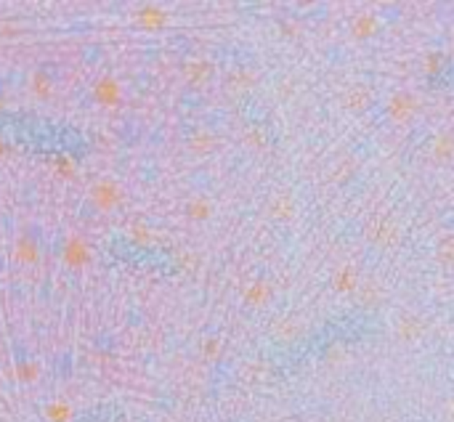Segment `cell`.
I'll use <instances>...</instances> for the list:
<instances>
[{"label":"cell","mask_w":454,"mask_h":422,"mask_svg":"<svg viewBox=\"0 0 454 422\" xmlns=\"http://www.w3.org/2000/svg\"><path fill=\"white\" fill-rule=\"evenodd\" d=\"M420 115V99L409 91H396L390 93L386 99V117L399 125V128H407L412 125L414 119Z\"/></svg>","instance_id":"cell-1"},{"label":"cell","mask_w":454,"mask_h":422,"mask_svg":"<svg viewBox=\"0 0 454 422\" xmlns=\"http://www.w3.org/2000/svg\"><path fill=\"white\" fill-rule=\"evenodd\" d=\"M364 237H367V242H369V245H374V247L388 250V247L399 245L401 228H399V224H396V221H390V218H386V215H377V218H372V221L367 224V228H364Z\"/></svg>","instance_id":"cell-2"},{"label":"cell","mask_w":454,"mask_h":422,"mask_svg":"<svg viewBox=\"0 0 454 422\" xmlns=\"http://www.w3.org/2000/svg\"><path fill=\"white\" fill-rule=\"evenodd\" d=\"M425 154H427V162H433V165H452L454 162V133L452 131H439L430 136V141L425 146Z\"/></svg>","instance_id":"cell-3"},{"label":"cell","mask_w":454,"mask_h":422,"mask_svg":"<svg viewBox=\"0 0 454 422\" xmlns=\"http://www.w3.org/2000/svg\"><path fill=\"white\" fill-rule=\"evenodd\" d=\"M91 258H94V250H91V245H88V239L82 237H69L64 245H61V261L67 268H85V265L91 263Z\"/></svg>","instance_id":"cell-4"},{"label":"cell","mask_w":454,"mask_h":422,"mask_svg":"<svg viewBox=\"0 0 454 422\" xmlns=\"http://www.w3.org/2000/svg\"><path fill=\"white\" fill-rule=\"evenodd\" d=\"M380 29H383V22H380V16L372 11H361L351 19V38L356 40V43L377 38Z\"/></svg>","instance_id":"cell-5"},{"label":"cell","mask_w":454,"mask_h":422,"mask_svg":"<svg viewBox=\"0 0 454 422\" xmlns=\"http://www.w3.org/2000/svg\"><path fill=\"white\" fill-rule=\"evenodd\" d=\"M374 104V93L369 85H364V82H353L346 93H343V106H346L348 112H353V115H361V112H367V109H372Z\"/></svg>","instance_id":"cell-6"},{"label":"cell","mask_w":454,"mask_h":422,"mask_svg":"<svg viewBox=\"0 0 454 422\" xmlns=\"http://www.w3.org/2000/svg\"><path fill=\"white\" fill-rule=\"evenodd\" d=\"M425 330L427 324L420 314H401L396 319V337H399L401 343H417L425 335Z\"/></svg>","instance_id":"cell-7"},{"label":"cell","mask_w":454,"mask_h":422,"mask_svg":"<svg viewBox=\"0 0 454 422\" xmlns=\"http://www.w3.org/2000/svg\"><path fill=\"white\" fill-rule=\"evenodd\" d=\"M94 99L98 101L101 106H107V109H115V106H120L122 101V85L117 78H98L94 85Z\"/></svg>","instance_id":"cell-8"},{"label":"cell","mask_w":454,"mask_h":422,"mask_svg":"<svg viewBox=\"0 0 454 422\" xmlns=\"http://www.w3.org/2000/svg\"><path fill=\"white\" fill-rule=\"evenodd\" d=\"M91 199L98 210H115L122 202V189L115 181H98L91 191Z\"/></svg>","instance_id":"cell-9"},{"label":"cell","mask_w":454,"mask_h":422,"mask_svg":"<svg viewBox=\"0 0 454 422\" xmlns=\"http://www.w3.org/2000/svg\"><path fill=\"white\" fill-rule=\"evenodd\" d=\"M332 287L335 292H340V295H356L361 287V277H359V268L356 265H340L337 271H335L332 277Z\"/></svg>","instance_id":"cell-10"},{"label":"cell","mask_w":454,"mask_h":422,"mask_svg":"<svg viewBox=\"0 0 454 422\" xmlns=\"http://www.w3.org/2000/svg\"><path fill=\"white\" fill-rule=\"evenodd\" d=\"M271 298H274V287L268 284L266 279H255L242 292V300L250 305V308H263V305L271 303Z\"/></svg>","instance_id":"cell-11"},{"label":"cell","mask_w":454,"mask_h":422,"mask_svg":"<svg viewBox=\"0 0 454 422\" xmlns=\"http://www.w3.org/2000/svg\"><path fill=\"white\" fill-rule=\"evenodd\" d=\"M136 22L144 27V29H162V27L170 24V16L160 6H141L136 11Z\"/></svg>","instance_id":"cell-12"},{"label":"cell","mask_w":454,"mask_h":422,"mask_svg":"<svg viewBox=\"0 0 454 422\" xmlns=\"http://www.w3.org/2000/svg\"><path fill=\"white\" fill-rule=\"evenodd\" d=\"M16 261L24 265H32L38 263V258H41V247H38V242H35V237L32 234H22V237L16 239Z\"/></svg>","instance_id":"cell-13"},{"label":"cell","mask_w":454,"mask_h":422,"mask_svg":"<svg viewBox=\"0 0 454 422\" xmlns=\"http://www.w3.org/2000/svg\"><path fill=\"white\" fill-rule=\"evenodd\" d=\"M213 64L207 61V59H191L186 66H184V75H186L189 82H194V85H205L207 80L213 78Z\"/></svg>","instance_id":"cell-14"},{"label":"cell","mask_w":454,"mask_h":422,"mask_svg":"<svg viewBox=\"0 0 454 422\" xmlns=\"http://www.w3.org/2000/svg\"><path fill=\"white\" fill-rule=\"evenodd\" d=\"M268 212L277 218V221H290L295 215V202L290 194H277V197L271 199V205H268Z\"/></svg>","instance_id":"cell-15"},{"label":"cell","mask_w":454,"mask_h":422,"mask_svg":"<svg viewBox=\"0 0 454 422\" xmlns=\"http://www.w3.org/2000/svg\"><path fill=\"white\" fill-rule=\"evenodd\" d=\"M356 300H359L361 308H374V305L383 300V292L377 287V282H361L359 292H356Z\"/></svg>","instance_id":"cell-16"},{"label":"cell","mask_w":454,"mask_h":422,"mask_svg":"<svg viewBox=\"0 0 454 422\" xmlns=\"http://www.w3.org/2000/svg\"><path fill=\"white\" fill-rule=\"evenodd\" d=\"M218 144V138H215L210 131H197L191 138H189V149L194 152V154H210Z\"/></svg>","instance_id":"cell-17"},{"label":"cell","mask_w":454,"mask_h":422,"mask_svg":"<svg viewBox=\"0 0 454 422\" xmlns=\"http://www.w3.org/2000/svg\"><path fill=\"white\" fill-rule=\"evenodd\" d=\"M186 215L191 218V221L202 224V221H207V218L213 215V202H210V199H205V197H194L186 205Z\"/></svg>","instance_id":"cell-18"},{"label":"cell","mask_w":454,"mask_h":422,"mask_svg":"<svg viewBox=\"0 0 454 422\" xmlns=\"http://www.w3.org/2000/svg\"><path fill=\"white\" fill-rule=\"evenodd\" d=\"M72 417H75V412H72V407H69L67 401H61V398H56V401H51V404L45 407V420L48 422H72Z\"/></svg>","instance_id":"cell-19"},{"label":"cell","mask_w":454,"mask_h":422,"mask_svg":"<svg viewBox=\"0 0 454 422\" xmlns=\"http://www.w3.org/2000/svg\"><path fill=\"white\" fill-rule=\"evenodd\" d=\"M436 261L444 268H454V234L441 237V242L436 245Z\"/></svg>","instance_id":"cell-20"},{"label":"cell","mask_w":454,"mask_h":422,"mask_svg":"<svg viewBox=\"0 0 454 422\" xmlns=\"http://www.w3.org/2000/svg\"><path fill=\"white\" fill-rule=\"evenodd\" d=\"M274 335L279 337V340H284V343H290V340H295L298 335H300V321L293 316L287 319H279L277 321V327H274Z\"/></svg>","instance_id":"cell-21"},{"label":"cell","mask_w":454,"mask_h":422,"mask_svg":"<svg viewBox=\"0 0 454 422\" xmlns=\"http://www.w3.org/2000/svg\"><path fill=\"white\" fill-rule=\"evenodd\" d=\"M16 380H22V383H35L38 377H41V367H38V361H32V358H22L19 364H16Z\"/></svg>","instance_id":"cell-22"},{"label":"cell","mask_w":454,"mask_h":422,"mask_svg":"<svg viewBox=\"0 0 454 422\" xmlns=\"http://www.w3.org/2000/svg\"><path fill=\"white\" fill-rule=\"evenodd\" d=\"M32 93H35L38 99H48V96L54 93V80L48 78L45 72H35V75H32Z\"/></svg>","instance_id":"cell-23"},{"label":"cell","mask_w":454,"mask_h":422,"mask_svg":"<svg viewBox=\"0 0 454 422\" xmlns=\"http://www.w3.org/2000/svg\"><path fill=\"white\" fill-rule=\"evenodd\" d=\"M444 53L441 51H430L425 53V59H423V72H425L427 78H436V75H441V69H444Z\"/></svg>","instance_id":"cell-24"},{"label":"cell","mask_w":454,"mask_h":422,"mask_svg":"<svg viewBox=\"0 0 454 422\" xmlns=\"http://www.w3.org/2000/svg\"><path fill=\"white\" fill-rule=\"evenodd\" d=\"M54 170L59 178H64V181H69V178H75L78 175V165H75V159L67 157V154H61V157L54 159Z\"/></svg>","instance_id":"cell-25"},{"label":"cell","mask_w":454,"mask_h":422,"mask_svg":"<svg viewBox=\"0 0 454 422\" xmlns=\"http://www.w3.org/2000/svg\"><path fill=\"white\" fill-rule=\"evenodd\" d=\"M221 351H224V345L218 337H205L202 340V356L207 358V361H215V358L221 356Z\"/></svg>","instance_id":"cell-26"},{"label":"cell","mask_w":454,"mask_h":422,"mask_svg":"<svg viewBox=\"0 0 454 422\" xmlns=\"http://www.w3.org/2000/svg\"><path fill=\"white\" fill-rule=\"evenodd\" d=\"M244 141L253 146V149H261V146L266 144V133H263V128H250V131L244 133Z\"/></svg>","instance_id":"cell-27"},{"label":"cell","mask_w":454,"mask_h":422,"mask_svg":"<svg viewBox=\"0 0 454 422\" xmlns=\"http://www.w3.org/2000/svg\"><path fill=\"white\" fill-rule=\"evenodd\" d=\"M131 239H133L136 245L147 247L149 242H152V231H149L147 226H133V228H131Z\"/></svg>","instance_id":"cell-28"},{"label":"cell","mask_w":454,"mask_h":422,"mask_svg":"<svg viewBox=\"0 0 454 422\" xmlns=\"http://www.w3.org/2000/svg\"><path fill=\"white\" fill-rule=\"evenodd\" d=\"M279 29H281V35H287V38H295V35H298V24L290 22V19H284L279 24Z\"/></svg>","instance_id":"cell-29"},{"label":"cell","mask_w":454,"mask_h":422,"mask_svg":"<svg viewBox=\"0 0 454 422\" xmlns=\"http://www.w3.org/2000/svg\"><path fill=\"white\" fill-rule=\"evenodd\" d=\"M372 422H396L393 417H388V414H380V417H374Z\"/></svg>","instance_id":"cell-30"},{"label":"cell","mask_w":454,"mask_h":422,"mask_svg":"<svg viewBox=\"0 0 454 422\" xmlns=\"http://www.w3.org/2000/svg\"><path fill=\"white\" fill-rule=\"evenodd\" d=\"M6 154H8V146H6V141L0 138V157H6Z\"/></svg>","instance_id":"cell-31"},{"label":"cell","mask_w":454,"mask_h":422,"mask_svg":"<svg viewBox=\"0 0 454 422\" xmlns=\"http://www.w3.org/2000/svg\"><path fill=\"white\" fill-rule=\"evenodd\" d=\"M3 104H6V101H3V96H0V109H3Z\"/></svg>","instance_id":"cell-32"}]
</instances>
